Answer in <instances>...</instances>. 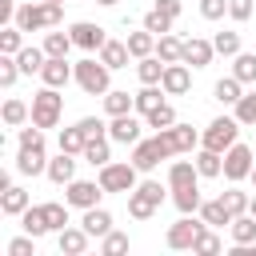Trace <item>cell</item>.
Masks as SVG:
<instances>
[{"mask_svg":"<svg viewBox=\"0 0 256 256\" xmlns=\"http://www.w3.org/2000/svg\"><path fill=\"white\" fill-rule=\"evenodd\" d=\"M60 24H64V4H48V0H36V4H20V8H16V28H24V32L60 28Z\"/></svg>","mask_w":256,"mask_h":256,"instance_id":"6da1fadb","label":"cell"},{"mask_svg":"<svg viewBox=\"0 0 256 256\" xmlns=\"http://www.w3.org/2000/svg\"><path fill=\"white\" fill-rule=\"evenodd\" d=\"M164 204V184L160 180H140L132 192H128V216L132 220H152Z\"/></svg>","mask_w":256,"mask_h":256,"instance_id":"7a4b0ae2","label":"cell"},{"mask_svg":"<svg viewBox=\"0 0 256 256\" xmlns=\"http://www.w3.org/2000/svg\"><path fill=\"white\" fill-rule=\"evenodd\" d=\"M60 112H64V96H60V88H40L36 96H32V124L36 128H56L60 124Z\"/></svg>","mask_w":256,"mask_h":256,"instance_id":"3957f363","label":"cell"},{"mask_svg":"<svg viewBox=\"0 0 256 256\" xmlns=\"http://www.w3.org/2000/svg\"><path fill=\"white\" fill-rule=\"evenodd\" d=\"M108 72H112V68H108L104 60H96V56L80 60V64H76V84H80V92H88V96H104V92L112 88Z\"/></svg>","mask_w":256,"mask_h":256,"instance_id":"277c9868","label":"cell"},{"mask_svg":"<svg viewBox=\"0 0 256 256\" xmlns=\"http://www.w3.org/2000/svg\"><path fill=\"white\" fill-rule=\"evenodd\" d=\"M240 128H244V124H240L236 116H216V120L200 132V144H204V148H212V152H228V148L236 144Z\"/></svg>","mask_w":256,"mask_h":256,"instance_id":"5b68a950","label":"cell"},{"mask_svg":"<svg viewBox=\"0 0 256 256\" xmlns=\"http://www.w3.org/2000/svg\"><path fill=\"white\" fill-rule=\"evenodd\" d=\"M172 156H176V152L168 148V140H164L160 132L148 136V140H136V144H132V164H136L140 172H152L160 160H172Z\"/></svg>","mask_w":256,"mask_h":256,"instance_id":"8992f818","label":"cell"},{"mask_svg":"<svg viewBox=\"0 0 256 256\" xmlns=\"http://www.w3.org/2000/svg\"><path fill=\"white\" fill-rule=\"evenodd\" d=\"M136 172H140V168H136L132 160H124V164H112V160H108V164L100 168V176H96V180L104 184V192H132V188L140 184V180H136Z\"/></svg>","mask_w":256,"mask_h":256,"instance_id":"52a82bcc","label":"cell"},{"mask_svg":"<svg viewBox=\"0 0 256 256\" xmlns=\"http://www.w3.org/2000/svg\"><path fill=\"white\" fill-rule=\"evenodd\" d=\"M252 164H256L252 148L236 140V144L224 152V180H232V184H236V180H248V176H252Z\"/></svg>","mask_w":256,"mask_h":256,"instance_id":"ba28073f","label":"cell"},{"mask_svg":"<svg viewBox=\"0 0 256 256\" xmlns=\"http://www.w3.org/2000/svg\"><path fill=\"white\" fill-rule=\"evenodd\" d=\"M100 196H104V184L100 180H68L64 184V200L72 208H96Z\"/></svg>","mask_w":256,"mask_h":256,"instance_id":"9c48e42d","label":"cell"},{"mask_svg":"<svg viewBox=\"0 0 256 256\" xmlns=\"http://www.w3.org/2000/svg\"><path fill=\"white\" fill-rule=\"evenodd\" d=\"M200 228H204V220H196L192 212L188 216H180L172 228H168V236H164V244L172 248V252H184V248H192L196 244V236H200Z\"/></svg>","mask_w":256,"mask_h":256,"instance_id":"30bf717a","label":"cell"},{"mask_svg":"<svg viewBox=\"0 0 256 256\" xmlns=\"http://www.w3.org/2000/svg\"><path fill=\"white\" fill-rule=\"evenodd\" d=\"M68 32H72V44H76V48H84V52H100V48H104V40H108V36H104V28H100V24H92V20H76Z\"/></svg>","mask_w":256,"mask_h":256,"instance_id":"8fae6325","label":"cell"},{"mask_svg":"<svg viewBox=\"0 0 256 256\" xmlns=\"http://www.w3.org/2000/svg\"><path fill=\"white\" fill-rule=\"evenodd\" d=\"M40 80L48 88H64L68 80H76V64H68V56H48L40 68Z\"/></svg>","mask_w":256,"mask_h":256,"instance_id":"7c38bea8","label":"cell"},{"mask_svg":"<svg viewBox=\"0 0 256 256\" xmlns=\"http://www.w3.org/2000/svg\"><path fill=\"white\" fill-rule=\"evenodd\" d=\"M160 136H164V140H168V148H172V152H176V156H184V152H192V148H196V144H200V132H196V128H192V124H180V120H176V124H172V128H164V132H160Z\"/></svg>","mask_w":256,"mask_h":256,"instance_id":"4fadbf2b","label":"cell"},{"mask_svg":"<svg viewBox=\"0 0 256 256\" xmlns=\"http://www.w3.org/2000/svg\"><path fill=\"white\" fill-rule=\"evenodd\" d=\"M140 120L132 116V112H124V116H112V124H108V140H116V144H136L140 140Z\"/></svg>","mask_w":256,"mask_h":256,"instance_id":"5bb4252c","label":"cell"},{"mask_svg":"<svg viewBox=\"0 0 256 256\" xmlns=\"http://www.w3.org/2000/svg\"><path fill=\"white\" fill-rule=\"evenodd\" d=\"M88 240H92V236H88L84 224H80V228H60V232H56V248H60L64 256H84V252H88Z\"/></svg>","mask_w":256,"mask_h":256,"instance_id":"9a60e30c","label":"cell"},{"mask_svg":"<svg viewBox=\"0 0 256 256\" xmlns=\"http://www.w3.org/2000/svg\"><path fill=\"white\" fill-rule=\"evenodd\" d=\"M212 56H216V44H212V40H200V36L184 40V64H188V68H208Z\"/></svg>","mask_w":256,"mask_h":256,"instance_id":"2e32d148","label":"cell"},{"mask_svg":"<svg viewBox=\"0 0 256 256\" xmlns=\"http://www.w3.org/2000/svg\"><path fill=\"white\" fill-rule=\"evenodd\" d=\"M160 84H164V92H168V96H184V92L192 88V72H188V64H184V60L168 64V68H164V80H160Z\"/></svg>","mask_w":256,"mask_h":256,"instance_id":"e0dca14e","label":"cell"},{"mask_svg":"<svg viewBox=\"0 0 256 256\" xmlns=\"http://www.w3.org/2000/svg\"><path fill=\"white\" fill-rule=\"evenodd\" d=\"M16 172H20V176H40V172H48V156H44V148H20V156H16Z\"/></svg>","mask_w":256,"mask_h":256,"instance_id":"ac0fdd59","label":"cell"},{"mask_svg":"<svg viewBox=\"0 0 256 256\" xmlns=\"http://www.w3.org/2000/svg\"><path fill=\"white\" fill-rule=\"evenodd\" d=\"M192 160H196V172H200L204 180L224 176V152H212V148H204V144H200V152H196Z\"/></svg>","mask_w":256,"mask_h":256,"instance_id":"d6986e66","label":"cell"},{"mask_svg":"<svg viewBox=\"0 0 256 256\" xmlns=\"http://www.w3.org/2000/svg\"><path fill=\"white\" fill-rule=\"evenodd\" d=\"M200 180V172H196V160H172L168 164V188L176 192V188H188V184H196Z\"/></svg>","mask_w":256,"mask_h":256,"instance_id":"ffe728a7","label":"cell"},{"mask_svg":"<svg viewBox=\"0 0 256 256\" xmlns=\"http://www.w3.org/2000/svg\"><path fill=\"white\" fill-rule=\"evenodd\" d=\"M28 204H32V200H28V192H24L20 184H8V188H0V212H4V216H20Z\"/></svg>","mask_w":256,"mask_h":256,"instance_id":"44dd1931","label":"cell"},{"mask_svg":"<svg viewBox=\"0 0 256 256\" xmlns=\"http://www.w3.org/2000/svg\"><path fill=\"white\" fill-rule=\"evenodd\" d=\"M52 184H68V180H76V160H72V152H60L56 160H48V172H44Z\"/></svg>","mask_w":256,"mask_h":256,"instance_id":"7402d4cb","label":"cell"},{"mask_svg":"<svg viewBox=\"0 0 256 256\" xmlns=\"http://www.w3.org/2000/svg\"><path fill=\"white\" fill-rule=\"evenodd\" d=\"M84 228H88V236H108L112 232V212L108 208H84V220H80Z\"/></svg>","mask_w":256,"mask_h":256,"instance_id":"603a6c76","label":"cell"},{"mask_svg":"<svg viewBox=\"0 0 256 256\" xmlns=\"http://www.w3.org/2000/svg\"><path fill=\"white\" fill-rule=\"evenodd\" d=\"M128 40H104V48H100V60L116 72V68H128Z\"/></svg>","mask_w":256,"mask_h":256,"instance_id":"cb8c5ba5","label":"cell"},{"mask_svg":"<svg viewBox=\"0 0 256 256\" xmlns=\"http://www.w3.org/2000/svg\"><path fill=\"white\" fill-rule=\"evenodd\" d=\"M228 232H232V244H256V216H252V212L232 216Z\"/></svg>","mask_w":256,"mask_h":256,"instance_id":"d4e9b609","label":"cell"},{"mask_svg":"<svg viewBox=\"0 0 256 256\" xmlns=\"http://www.w3.org/2000/svg\"><path fill=\"white\" fill-rule=\"evenodd\" d=\"M156 56H160L164 64H176V60H184V40H180V36H172V32L156 36Z\"/></svg>","mask_w":256,"mask_h":256,"instance_id":"484cf974","label":"cell"},{"mask_svg":"<svg viewBox=\"0 0 256 256\" xmlns=\"http://www.w3.org/2000/svg\"><path fill=\"white\" fill-rule=\"evenodd\" d=\"M164 96H168V92H164V84H144V88L136 92V112H140V116H148L152 108H160V104H164Z\"/></svg>","mask_w":256,"mask_h":256,"instance_id":"4316f807","label":"cell"},{"mask_svg":"<svg viewBox=\"0 0 256 256\" xmlns=\"http://www.w3.org/2000/svg\"><path fill=\"white\" fill-rule=\"evenodd\" d=\"M200 220L212 224V228H224V224H232V212H228L224 200L216 196V200H204V204H200Z\"/></svg>","mask_w":256,"mask_h":256,"instance_id":"83f0119b","label":"cell"},{"mask_svg":"<svg viewBox=\"0 0 256 256\" xmlns=\"http://www.w3.org/2000/svg\"><path fill=\"white\" fill-rule=\"evenodd\" d=\"M128 52H132L136 60L152 56V52H156V32H148V28H140V32H128Z\"/></svg>","mask_w":256,"mask_h":256,"instance_id":"f1b7e54d","label":"cell"},{"mask_svg":"<svg viewBox=\"0 0 256 256\" xmlns=\"http://www.w3.org/2000/svg\"><path fill=\"white\" fill-rule=\"evenodd\" d=\"M164 68H168V64L152 52V56H144V60L136 64V76H140V84H160V80H164Z\"/></svg>","mask_w":256,"mask_h":256,"instance_id":"f546056e","label":"cell"},{"mask_svg":"<svg viewBox=\"0 0 256 256\" xmlns=\"http://www.w3.org/2000/svg\"><path fill=\"white\" fill-rule=\"evenodd\" d=\"M136 108V96H128V92H120V88H108L104 92V112L108 116H124V112H132Z\"/></svg>","mask_w":256,"mask_h":256,"instance_id":"4dcf8cb0","label":"cell"},{"mask_svg":"<svg viewBox=\"0 0 256 256\" xmlns=\"http://www.w3.org/2000/svg\"><path fill=\"white\" fill-rule=\"evenodd\" d=\"M92 168H104L108 160H112V148H108V136H96V140H88L84 144V152H80Z\"/></svg>","mask_w":256,"mask_h":256,"instance_id":"1f68e13d","label":"cell"},{"mask_svg":"<svg viewBox=\"0 0 256 256\" xmlns=\"http://www.w3.org/2000/svg\"><path fill=\"white\" fill-rule=\"evenodd\" d=\"M172 204L180 208V216H188V212H200V184H188V188H176L172 192Z\"/></svg>","mask_w":256,"mask_h":256,"instance_id":"d6a6232c","label":"cell"},{"mask_svg":"<svg viewBox=\"0 0 256 256\" xmlns=\"http://www.w3.org/2000/svg\"><path fill=\"white\" fill-rule=\"evenodd\" d=\"M20 224H24V232L36 236V240L48 232V220H44V208H40V204H28V208L20 212Z\"/></svg>","mask_w":256,"mask_h":256,"instance_id":"836d02e7","label":"cell"},{"mask_svg":"<svg viewBox=\"0 0 256 256\" xmlns=\"http://www.w3.org/2000/svg\"><path fill=\"white\" fill-rule=\"evenodd\" d=\"M232 76L240 84H256V52H236L232 56Z\"/></svg>","mask_w":256,"mask_h":256,"instance_id":"e575fe53","label":"cell"},{"mask_svg":"<svg viewBox=\"0 0 256 256\" xmlns=\"http://www.w3.org/2000/svg\"><path fill=\"white\" fill-rule=\"evenodd\" d=\"M44 60H48V52H44V48H36V44H32V48H20V52H16V64H20V72H24V76L40 72V68H44Z\"/></svg>","mask_w":256,"mask_h":256,"instance_id":"d590c367","label":"cell"},{"mask_svg":"<svg viewBox=\"0 0 256 256\" xmlns=\"http://www.w3.org/2000/svg\"><path fill=\"white\" fill-rule=\"evenodd\" d=\"M212 96H216L220 104H236V100L244 96V84H240L236 76H224V80H216V84H212Z\"/></svg>","mask_w":256,"mask_h":256,"instance_id":"8d00e7d4","label":"cell"},{"mask_svg":"<svg viewBox=\"0 0 256 256\" xmlns=\"http://www.w3.org/2000/svg\"><path fill=\"white\" fill-rule=\"evenodd\" d=\"M44 208V220H48V232H60V228H68V200L60 204V200H48V204H40Z\"/></svg>","mask_w":256,"mask_h":256,"instance_id":"74e56055","label":"cell"},{"mask_svg":"<svg viewBox=\"0 0 256 256\" xmlns=\"http://www.w3.org/2000/svg\"><path fill=\"white\" fill-rule=\"evenodd\" d=\"M48 56H68V48H76L72 44V32H60V28H52L48 36H44V44H40Z\"/></svg>","mask_w":256,"mask_h":256,"instance_id":"f35d334b","label":"cell"},{"mask_svg":"<svg viewBox=\"0 0 256 256\" xmlns=\"http://www.w3.org/2000/svg\"><path fill=\"white\" fill-rule=\"evenodd\" d=\"M0 116H4V124H8V128H20V124H24L28 116H32V108H28L24 100H4Z\"/></svg>","mask_w":256,"mask_h":256,"instance_id":"ab89813d","label":"cell"},{"mask_svg":"<svg viewBox=\"0 0 256 256\" xmlns=\"http://www.w3.org/2000/svg\"><path fill=\"white\" fill-rule=\"evenodd\" d=\"M224 244H220V236H216V228L212 224H204L200 228V236H196V244H192V252H200V256H216Z\"/></svg>","mask_w":256,"mask_h":256,"instance_id":"60d3db41","label":"cell"},{"mask_svg":"<svg viewBox=\"0 0 256 256\" xmlns=\"http://www.w3.org/2000/svg\"><path fill=\"white\" fill-rule=\"evenodd\" d=\"M20 48H24V28L4 24V32H0V52H4V56H16Z\"/></svg>","mask_w":256,"mask_h":256,"instance_id":"b9f144b4","label":"cell"},{"mask_svg":"<svg viewBox=\"0 0 256 256\" xmlns=\"http://www.w3.org/2000/svg\"><path fill=\"white\" fill-rule=\"evenodd\" d=\"M144 124H148V128H156V132H164V128H172V124H176V108H172V104H160V108H152V112L144 116Z\"/></svg>","mask_w":256,"mask_h":256,"instance_id":"7bdbcfd3","label":"cell"},{"mask_svg":"<svg viewBox=\"0 0 256 256\" xmlns=\"http://www.w3.org/2000/svg\"><path fill=\"white\" fill-rule=\"evenodd\" d=\"M84 144H88V136L80 132V124H72V128H64V132H60V152L80 156V152H84Z\"/></svg>","mask_w":256,"mask_h":256,"instance_id":"ee69618b","label":"cell"},{"mask_svg":"<svg viewBox=\"0 0 256 256\" xmlns=\"http://www.w3.org/2000/svg\"><path fill=\"white\" fill-rule=\"evenodd\" d=\"M220 200H224V208H228L232 216H244V212H248V204H252V196H248V192H240V188H228Z\"/></svg>","mask_w":256,"mask_h":256,"instance_id":"f6af8a7d","label":"cell"},{"mask_svg":"<svg viewBox=\"0 0 256 256\" xmlns=\"http://www.w3.org/2000/svg\"><path fill=\"white\" fill-rule=\"evenodd\" d=\"M100 252L104 256H120V252H128V232H108V236H100Z\"/></svg>","mask_w":256,"mask_h":256,"instance_id":"bcb514c9","label":"cell"},{"mask_svg":"<svg viewBox=\"0 0 256 256\" xmlns=\"http://www.w3.org/2000/svg\"><path fill=\"white\" fill-rule=\"evenodd\" d=\"M232 108H236V120L240 124H256V92H244Z\"/></svg>","mask_w":256,"mask_h":256,"instance_id":"7dc6e473","label":"cell"},{"mask_svg":"<svg viewBox=\"0 0 256 256\" xmlns=\"http://www.w3.org/2000/svg\"><path fill=\"white\" fill-rule=\"evenodd\" d=\"M144 28H148V32H156V36H164V32H172V16H168V12H160V8H152V12L144 16Z\"/></svg>","mask_w":256,"mask_h":256,"instance_id":"c3c4849f","label":"cell"},{"mask_svg":"<svg viewBox=\"0 0 256 256\" xmlns=\"http://www.w3.org/2000/svg\"><path fill=\"white\" fill-rule=\"evenodd\" d=\"M212 44H216L220 56H236V52H240V32H216Z\"/></svg>","mask_w":256,"mask_h":256,"instance_id":"681fc988","label":"cell"},{"mask_svg":"<svg viewBox=\"0 0 256 256\" xmlns=\"http://www.w3.org/2000/svg\"><path fill=\"white\" fill-rule=\"evenodd\" d=\"M16 76H20L16 56H4V52H0V88H12V84H16Z\"/></svg>","mask_w":256,"mask_h":256,"instance_id":"f907efd6","label":"cell"},{"mask_svg":"<svg viewBox=\"0 0 256 256\" xmlns=\"http://www.w3.org/2000/svg\"><path fill=\"white\" fill-rule=\"evenodd\" d=\"M4 252H8V256H32V252H36V236H28V232H24V236L8 240V248H4Z\"/></svg>","mask_w":256,"mask_h":256,"instance_id":"816d5d0a","label":"cell"},{"mask_svg":"<svg viewBox=\"0 0 256 256\" xmlns=\"http://www.w3.org/2000/svg\"><path fill=\"white\" fill-rule=\"evenodd\" d=\"M80 124V132L88 136V140H96V136H108V124L100 120V116H84V120H76Z\"/></svg>","mask_w":256,"mask_h":256,"instance_id":"f5cc1de1","label":"cell"},{"mask_svg":"<svg viewBox=\"0 0 256 256\" xmlns=\"http://www.w3.org/2000/svg\"><path fill=\"white\" fill-rule=\"evenodd\" d=\"M20 148H44V128H20Z\"/></svg>","mask_w":256,"mask_h":256,"instance_id":"db71d44e","label":"cell"},{"mask_svg":"<svg viewBox=\"0 0 256 256\" xmlns=\"http://www.w3.org/2000/svg\"><path fill=\"white\" fill-rule=\"evenodd\" d=\"M228 12V0H200V16L204 20H220Z\"/></svg>","mask_w":256,"mask_h":256,"instance_id":"11a10c76","label":"cell"},{"mask_svg":"<svg viewBox=\"0 0 256 256\" xmlns=\"http://www.w3.org/2000/svg\"><path fill=\"white\" fill-rule=\"evenodd\" d=\"M228 16H232V20H240V24H244V20H248V16H252V0H228Z\"/></svg>","mask_w":256,"mask_h":256,"instance_id":"9f6ffc18","label":"cell"},{"mask_svg":"<svg viewBox=\"0 0 256 256\" xmlns=\"http://www.w3.org/2000/svg\"><path fill=\"white\" fill-rule=\"evenodd\" d=\"M152 8H160V12H168V16H172V20H176V16H180V0H156V4H152Z\"/></svg>","mask_w":256,"mask_h":256,"instance_id":"6f0895ef","label":"cell"},{"mask_svg":"<svg viewBox=\"0 0 256 256\" xmlns=\"http://www.w3.org/2000/svg\"><path fill=\"white\" fill-rule=\"evenodd\" d=\"M96 4H100V8H116L120 0H96Z\"/></svg>","mask_w":256,"mask_h":256,"instance_id":"680465c9","label":"cell"},{"mask_svg":"<svg viewBox=\"0 0 256 256\" xmlns=\"http://www.w3.org/2000/svg\"><path fill=\"white\" fill-rule=\"evenodd\" d=\"M248 212H252V216H256V196H252V204H248Z\"/></svg>","mask_w":256,"mask_h":256,"instance_id":"91938a15","label":"cell"},{"mask_svg":"<svg viewBox=\"0 0 256 256\" xmlns=\"http://www.w3.org/2000/svg\"><path fill=\"white\" fill-rule=\"evenodd\" d=\"M252 184H256V164H252Z\"/></svg>","mask_w":256,"mask_h":256,"instance_id":"94428289","label":"cell"},{"mask_svg":"<svg viewBox=\"0 0 256 256\" xmlns=\"http://www.w3.org/2000/svg\"><path fill=\"white\" fill-rule=\"evenodd\" d=\"M48 4H64V0H48Z\"/></svg>","mask_w":256,"mask_h":256,"instance_id":"6125c7cd","label":"cell"}]
</instances>
